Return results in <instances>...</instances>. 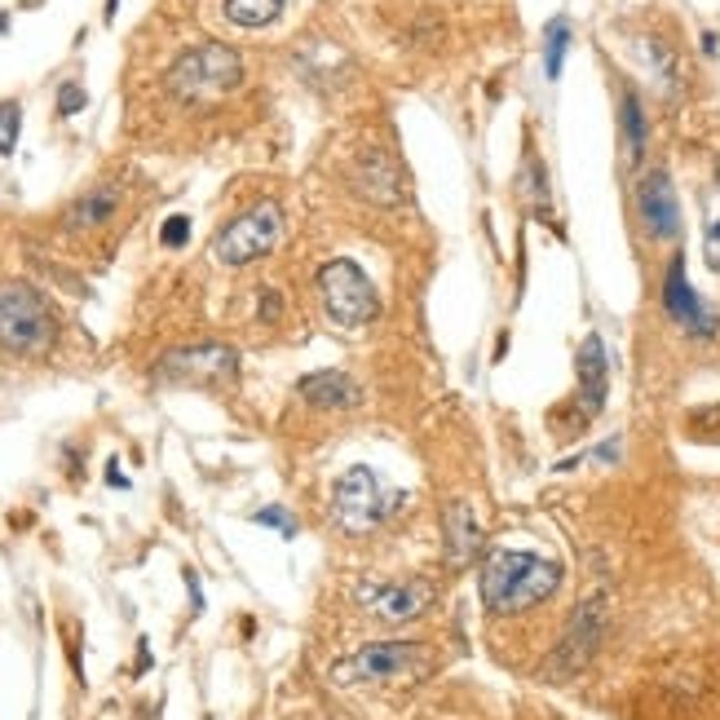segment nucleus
I'll return each mask as SVG.
<instances>
[{"label":"nucleus","instance_id":"obj_27","mask_svg":"<svg viewBox=\"0 0 720 720\" xmlns=\"http://www.w3.org/2000/svg\"><path fill=\"white\" fill-rule=\"evenodd\" d=\"M703 253H708V266L720 275V213H712L703 226Z\"/></svg>","mask_w":720,"mask_h":720},{"label":"nucleus","instance_id":"obj_1","mask_svg":"<svg viewBox=\"0 0 720 720\" xmlns=\"http://www.w3.org/2000/svg\"><path fill=\"white\" fill-rule=\"evenodd\" d=\"M562 588V566L539 557V553H517V548H491L482 557L477 575V597L491 615H522L544 606Z\"/></svg>","mask_w":720,"mask_h":720},{"label":"nucleus","instance_id":"obj_15","mask_svg":"<svg viewBox=\"0 0 720 720\" xmlns=\"http://www.w3.org/2000/svg\"><path fill=\"white\" fill-rule=\"evenodd\" d=\"M354 182H359L362 195L376 199V204H398V199H402V173H398V160H393L389 151H380V146H371V151L359 160Z\"/></svg>","mask_w":720,"mask_h":720},{"label":"nucleus","instance_id":"obj_28","mask_svg":"<svg viewBox=\"0 0 720 720\" xmlns=\"http://www.w3.org/2000/svg\"><path fill=\"white\" fill-rule=\"evenodd\" d=\"M257 315H261L266 323H275V319L284 315V301H279V292H275V288H261V301H257Z\"/></svg>","mask_w":720,"mask_h":720},{"label":"nucleus","instance_id":"obj_8","mask_svg":"<svg viewBox=\"0 0 720 720\" xmlns=\"http://www.w3.org/2000/svg\"><path fill=\"white\" fill-rule=\"evenodd\" d=\"M606 393H610V362H606V341L597 332L584 337L579 359H575V398L566 411L553 415V424H566V433H579L584 424H593L606 411Z\"/></svg>","mask_w":720,"mask_h":720},{"label":"nucleus","instance_id":"obj_16","mask_svg":"<svg viewBox=\"0 0 720 720\" xmlns=\"http://www.w3.org/2000/svg\"><path fill=\"white\" fill-rule=\"evenodd\" d=\"M442 539H446V553L455 566H469L482 553V526L464 500H451L442 508Z\"/></svg>","mask_w":720,"mask_h":720},{"label":"nucleus","instance_id":"obj_13","mask_svg":"<svg viewBox=\"0 0 720 720\" xmlns=\"http://www.w3.org/2000/svg\"><path fill=\"white\" fill-rule=\"evenodd\" d=\"M664 310H668V319H672L686 337H699V341L717 337L720 319L699 301V292L690 288V279H686V257H672V266H668V275H664Z\"/></svg>","mask_w":720,"mask_h":720},{"label":"nucleus","instance_id":"obj_4","mask_svg":"<svg viewBox=\"0 0 720 720\" xmlns=\"http://www.w3.org/2000/svg\"><path fill=\"white\" fill-rule=\"evenodd\" d=\"M244 80V58L230 44L204 40L195 49H186L173 66H168V93L182 102H208L226 89H235Z\"/></svg>","mask_w":720,"mask_h":720},{"label":"nucleus","instance_id":"obj_6","mask_svg":"<svg viewBox=\"0 0 720 720\" xmlns=\"http://www.w3.org/2000/svg\"><path fill=\"white\" fill-rule=\"evenodd\" d=\"M279 235H284V213H279V204L261 199V204H253L248 213H239L235 222H226L213 235V257L222 266H235L239 270V266L261 261L279 244Z\"/></svg>","mask_w":720,"mask_h":720},{"label":"nucleus","instance_id":"obj_7","mask_svg":"<svg viewBox=\"0 0 720 720\" xmlns=\"http://www.w3.org/2000/svg\"><path fill=\"white\" fill-rule=\"evenodd\" d=\"M49 341H53L49 301L27 284L4 288L0 292V346L13 354H44Z\"/></svg>","mask_w":720,"mask_h":720},{"label":"nucleus","instance_id":"obj_14","mask_svg":"<svg viewBox=\"0 0 720 720\" xmlns=\"http://www.w3.org/2000/svg\"><path fill=\"white\" fill-rule=\"evenodd\" d=\"M297 393H301L310 407H319V411H346V407H359V398H362L354 376H346V371H337V367L301 376Z\"/></svg>","mask_w":720,"mask_h":720},{"label":"nucleus","instance_id":"obj_29","mask_svg":"<svg viewBox=\"0 0 720 720\" xmlns=\"http://www.w3.org/2000/svg\"><path fill=\"white\" fill-rule=\"evenodd\" d=\"M106 482H111V486H124V473H120V464H111V473H106Z\"/></svg>","mask_w":720,"mask_h":720},{"label":"nucleus","instance_id":"obj_12","mask_svg":"<svg viewBox=\"0 0 720 720\" xmlns=\"http://www.w3.org/2000/svg\"><path fill=\"white\" fill-rule=\"evenodd\" d=\"M160 376L177 384H222L239 376V354L230 346H191L160 359Z\"/></svg>","mask_w":720,"mask_h":720},{"label":"nucleus","instance_id":"obj_19","mask_svg":"<svg viewBox=\"0 0 720 720\" xmlns=\"http://www.w3.org/2000/svg\"><path fill=\"white\" fill-rule=\"evenodd\" d=\"M284 4H288V0H226L222 9H226V18H230L235 27L257 31V27H270V22L284 13Z\"/></svg>","mask_w":720,"mask_h":720},{"label":"nucleus","instance_id":"obj_18","mask_svg":"<svg viewBox=\"0 0 720 720\" xmlns=\"http://www.w3.org/2000/svg\"><path fill=\"white\" fill-rule=\"evenodd\" d=\"M115 204H120V191H115V186H93L84 199H75V204L66 208V226H71V230L102 226V222H111Z\"/></svg>","mask_w":720,"mask_h":720},{"label":"nucleus","instance_id":"obj_11","mask_svg":"<svg viewBox=\"0 0 720 720\" xmlns=\"http://www.w3.org/2000/svg\"><path fill=\"white\" fill-rule=\"evenodd\" d=\"M637 217H641L646 235L659 244H672L681 235V204H677V186H672L668 168H650L637 182Z\"/></svg>","mask_w":720,"mask_h":720},{"label":"nucleus","instance_id":"obj_17","mask_svg":"<svg viewBox=\"0 0 720 720\" xmlns=\"http://www.w3.org/2000/svg\"><path fill=\"white\" fill-rule=\"evenodd\" d=\"M619 133H624V155H628V164H641L650 128H646V106H641L637 89H624V93H619Z\"/></svg>","mask_w":720,"mask_h":720},{"label":"nucleus","instance_id":"obj_21","mask_svg":"<svg viewBox=\"0 0 720 720\" xmlns=\"http://www.w3.org/2000/svg\"><path fill=\"white\" fill-rule=\"evenodd\" d=\"M526 195H531V204H535V213L553 226V208H548V173H544V164H539V155L535 151H526Z\"/></svg>","mask_w":720,"mask_h":720},{"label":"nucleus","instance_id":"obj_24","mask_svg":"<svg viewBox=\"0 0 720 720\" xmlns=\"http://www.w3.org/2000/svg\"><path fill=\"white\" fill-rule=\"evenodd\" d=\"M253 522H257V526H275L284 539H292V535H297V522H292V517H288L279 504H270V508H257V513H253Z\"/></svg>","mask_w":720,"mask_h":720},{"label":"nucleus","instance_id":"obj_10","mask_svg":"<svg viewBox=\"0 0 720 720\" xmlns=\"http://www.w3.org/2000/svg\"><path fill=\"white\" fill-rule=\"evenodd\" d=\"M354 597H359L362 610L376 615L380 624H411V619H420V615L433 606V588L420 584V579H402V584L362 579Z\"/></svg>","mask_w":720,"mask_h":720},{"label":"nucleus","instance_id":"obj_20","mask_svg":"<svg viewBox=\"0 0 720 720\" xmlns=\"http://www.w3.org/2000/svg\"><path fill=\"white\" fill-rule=\"evenodd\" d=\"M566 49H570V18H553L544 27V75L557 80L566 66Z\"/></svg>","mask_w":720,"mask_h":720},{"label":"nucleus","instance_id":"obj_2","mask_svg":"<svg viewBox=\"0 0 720 720\" xmlns=\"http://www.w3.org/2000/svg\"><path fill=\"white\" fill-rule=\"evenodd\" d=\"M402 504H407V495H402L398 486H389V482H384L376 469H367V464L346 469V473L337 477V486H332V517H337V526H341L346 535H367V531L384 526Z\"/></svg>","mask_w":720,"mask_h":720},{"label":"nucleus","instance_id":"obj_26","mask_svg":"<svg viewBox=\"0 0 720 720\" xmlns=\"http://www.w3.org/2000/svg\"><path fill=\"white\" fill-rule=\"evenodd\" d=\"M84 89L75 84V80H66L62 89H58V115H75V111H84Z\"/></svg>","mask_w":720,"mask_h":720},{"label":"nucleus","instance_id":"obj_9","mask_svg":"<svg viewBox=\"0 0 720 720\" xmlns=\"http://www.w3.org/2000/svg\"><path fill=\"white\" fill-rule=\"evenodd\" d=\"M601 637H606V597H588L575 610L566 637H562V646H557V655L548 664V677H575V672H584L593 664Z\"/></svg>","mask_w":720,"mask_h":720},{"label":"nucleus","instance_id":"obj_23","mask_svg":"<svg viewBox=\"0 0 720 720\" xmlns=\"http://www.w3.org/2000/svg\"><path fill=\"white\" fill-rule=\"evenodd\" d=\"M18 133H22V106L9 97V102H0V155H13Z\"/></svg>","mask_w":720,"mask_h":720},{"label":"nucleus","instance_id":"obj_22","mask_svg":"<svg viewBox=\"0 0 720 720\" xmlns=\"http://www.w3.org/2000/svg\"><path fill=\"white\" fill-rule=\"evenodd\" d=\"M646 49V58H650V66H655V75H659V84L672 93L677 89V80H681V66H677V53L664 44V40H646L641 44Z\"/></svg>","mask_w":720,"mask_h":720},{"label":"nucleus","instance_id":"obj_5","mask_svg":"<svg viewBox=\"0 0 720 720\" xmlns=\"http://www.w3.org/2000/svg\"><path fill=\"white\" fill-rule=\"evenodd\" d=\"M319 297H323V310L337 328H350L359 332L367 328L376 315H380V297H376V284L362 275L359 261L350 257H337L319 270Z\"/></svg>","mask_w":720,"mask_h":720},{"label":"nucleus","instance_id":"obj_25","mask_svg":"<svg viewBox=\"0 0 720 720\" xmlns=\"http://www.w3.org/2000/svg\"><path fill=\"white\" fill-rule=\"evenodd\" d=\"M186 239H191V217H182V213L168 217L164 230H160V244H164V248H182Z\"/></svg>","mask_w":720,"mask_h":720},{"label":"nucleus","instance_id":"obj_3","mask_svg":"<svg viewBox=\"0 0 720 720\" xmlns=\"http://www.w3.org/2000/svg\"><path fill=\"white\" fill-rule=\"evenodd\" d=\"M429 668H433V659L420 641H371L332 668V681L337 686H371V681L402 686V681L429 677Z\"/></svg>","mask_w":720,"mask_h":720}]
</instances>
